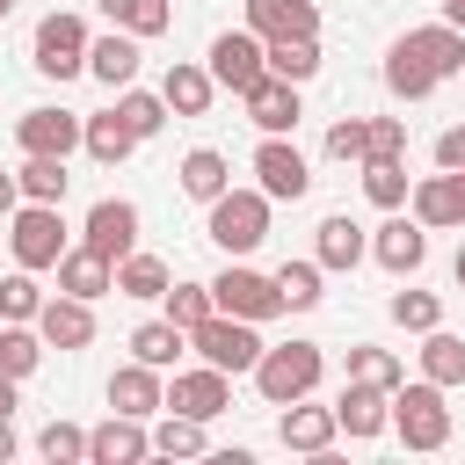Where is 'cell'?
<instances>
[{"mask_svg":"<svg viewBox=\"0 0 465 465\" xmlns=\"http://www.w3.org/2000/svg\"><path fill=\"white\" fill-rule=\"evenodd\" d=\"M458 65H465V29L421 22V29H400V36H392V51H385V87H392L400 102H421L436 80H458Z\"/></svg>","mask_w":465,"mask_h":465,"instance_id":"cell-1","label":"cell"},{"mask_svg":"<svg viewBox=\"0 0 465 465\" xmlns=\"http://www.w3.org/2000/svg\"><path fill=\"white\" fill-rule=\"evenodd\" d=\"M320 371H327V356H320V341H262V356H254V392L269 400V407H283V400H305L312 385H320Z\"/></svg>","mask_w":465,"mask_h":465,"instance_id":"cell-2","label":"cell"},{"mask_svg":"<svg viewBox=\"0 0 465 465\" xmlns=\"http://www.w3.org/2000/svg\"><path fill=\"white\" fill-rule=\"evenodd\" d=\"M385 429L407 443V450H443L450 443V407H443V385L436 378H400L392 385V414H385Z\"/></svg>","mask_w":465,"mask_h":465,"instance_id":"cell-3","label":"cell"},{"mask_svg":"<svg viewBox=\"0 0 465 465\" xmlns=\"http://www.w3.org/2000/svg\"><path fill=\"white\" fill-rule=\"evenodd\" d=\"M65 232H73V225H65L58 203H29V196H22V203L7 211V254H15V269H58V254L73 247Z\"/></svg>","mask_w":465,"mask_h":465,"instance_id":"cell-4","label":"cell"},{"mask_svg":"<svg viewBox=\"0 0 465 465\" xmlns=\"http://www.w3.org/2000/svg\"><path fill=\"white\" fill-rule=\"evenodd\" d=\"M203 211H211L203 232H211L225 254H254V247L269 240V196H262V189H232V182H225Z\"/></svg>","mask_w":465,"mask_h":465,"instance_id":"cell-5","label":"cell"},{"mask_svg":"<svg viewBox=\"0 0 465 465\" xmlns=\"http://www.w3.org/2000/svg\"><path fill=\"white\" fill-rule=\"evenodd\" d=\"M211 305H218V312H232V320H254V327L283 312L276 276H269V269H247L240 254H225V269L211 276Z\"/></svg>","mask_w":465,"mask_h":465,"instance_id":"cell-6","label":"cell"},{"mask_svg":"<svg viewBox=\"0 0 465 465\" xmlns=\"http://www.w3.org/2000/svg\"><path fill=\"white\" fill-rule=\"evenodd\" d=\"M189 349H196L203 363H218V371H232V378H247V371H254V356H262V327H254V320H232V312H211V320H196V327H189Z\"/></svg>","mask_w":465,"mask_h":465,"instance_id":"cell-7","label":"cell"},{"mask_svg":"<svg viewBox=\"0 0 465 465\" xmlns=\"http://www.w3.org/2000/svg\"><path fill=\"white\" fill-rule=\"evenodd\" d=\"M29 58H36V73H51V80L87 73V22H80L73 7H51V15L36 22V36H29Z\"/></svg>","mask_w":465,"mask_h":465,"instance_id":"cell-8","label":"cell"},{"mask_svg":"<svg viewBox=\"0 0 465 465\" xmlns=\"http://www.w3.org/2000/svg\"><path fill=\"white\" fill-rule=\"evenodd\" d=\"M254 189H262L269 203H298V196L312 189V167H305V153L291 145V131H262V145H254Z\"/></svg>","mask_w":465,"mask_h":465,"instance_id":"cell-9","label":"cell"},{"mask_svg":"<svg viewBox=\"0 0 465 465\" xmlns=\"http://www.w3.org/2000/svg\"><path fill=\"white\" fill-rule=\"evenodd\" d=\"M203 65H211V80H218V87H232V94H240V87H254V80L269 73V65H262V36H254L247 22H240V29H218V36H211V51H203Z\"/></svg>","mask_w":465,"mask_h":465,"instance_id":"cell-10","label":"cell"},{"mask_svg":"<svg viewBox=\"0 0 465 465\" xmlns=\"http://www.w3.org/2000/svg\"><path fill=\"white\" fill-rule=\"evenodd\" d=\"M80 240H87L94 254L124 262V254L138 247V203H131V196H94L87 218H80Z\"/></svg>","mask_w":465,"mask_h":465,"instance_id":"cell-11","label":"cell"},{"mask_svg":"<svg viewBox=\"0 0 465 465\" xmlns=\"http://www.w3.org/2000/svg\"><path fill=\"white\" fill-rule=\"evenodd\" d=\"M167 407H174V414H196V421H218V414L232 407V371H218V363L174 371V385H167Z\"/></svg>","mask_w":465,"mask_h":465,"instance_id":"cell-12","label":"cell"},{"mask_svg":"<svg viewBox=\"0 0 465 465\" xmlns=\"http://www.w3.org/2000/svg\"><path fill=\"white\" fill-rule=\"evenodd\" d=\"M407 211H414L429 232L465 225V167H436V174H421V182L407 189Z\"/></svg>","mask_w":465,"mask_h":465,"instance_id":"cell-13","label":"cell"},{"mask_svg":"<svg viewBox=\"0 0 465 465\" xmlns=\"http://www.w3.org/2000/svg\"><path fill=\"white\" fill-rule=\"evenodd\" d=\"M36 334H44V349H87L94 341V298H73V291L44 298L36 305Z\"/></svg>","mask_w":465,"mask_h":465,"instance_id":"cell-14","label":"cell"},{"mask_svg":"<svg viewBox=\"0 0 465 465\" xmlns=\"http://www.w3.org/2000/svg\"><path fill=\"white\" fill-rule=\"evenodd\" d=\"M102 392H109V414H138V421L167 407V378H160L153 363H138V356H131V363H116Z\"/></svg>","mask_w":465,"mask_h":465,"instance_id":"cell-15","label":"cell"},{"mask_svg":"<svg viewBox=\"0 0 465 465\" xmlns=\"http://www.w3.org/2000/svg\"><path fill=\"white\" fill-rule=\"evenodd\" d=\"M371 254L392 269V276H414L421 262H429V225L414 218V211H392L385 225H378V240H371Z\"/></svg>","mask_w":465,"mask_h":465,"instance_id":"cell-16","label":"cell"},{"mask_svg":"<svg viewBox=\"0 0 465 465\" xmlns=\"http://www.w3.org/2000/svg\"><path fill=\"white\" fill-rule=\"evenodd\" d=\"M385 414H392V392H385V385L349 378V385L334 392V421H341V436H349V443H371V436L385 429Z\"/></svg>","mask_w":465,"mask_h":465,"instance_id":"cell-17","label":"cell"},{"mask_svg":"<svg viewBox=\"0 0 465 465\" xmlns=\"http://www.w3.org/2000/svg\"><path fill=\"white\" fill-rule=\"evenodd\" d=\"M276 436H283V450H305V458H320V450H334L341 421H334V407H312V392H305V400H283V421H276Z\"/></svg>","mask_w":465,"mask_h":465,"instance_id":"cell-18","label":"cell"},{"mask_svg":"<svg viewBox=\"0 0 465 465\" xmlns=\"http://www.w3.org/2000/svg\"><path fill=\"white\" fill-rule=\"evenodd\" d=\"M153 458V429L138 414H109L102 429H87V465H138Z\"/></svg>","mask_w":465,"mask_h":465,"instance_id":"cell-19","label":"cell"},{"mask_svg":"<svg viewBox=\"0 0 465 465\" xmlns=\"http://www.w3.org/2000/svg\"><path fill=\"white\" fill-rule=\"evenodd\" d=\"M15 145L65 160V153L80 145V116H73V109H22V116H15Z\"/></svg>","mask_w":465,"mask_h":465,"instance_id":"cell-20","label":"cell"},{"mask_svg":"<svg viewBox=\"0 0 465 465\" xmlns=\"http://www.w3.org/2000/svg\"><path fill=\"white\" fill-rule=\"evenodd\" d=\"M240 22L269 44V36H320V7L312 0H247Z\"/></svg>","mask_w":465,"mask_h":465,"instance_id":"cell-21","label":"cell"},{"mask_svg":"<svg viewBox=\"0 0 465 465\" xmlns=\"http://www.w3.org/2000/svg\"><path fill=\"white\" fill-rule=\"evenodd\" d=\"M211 94H218V80H211V65H203V58H174V65H167V80H160L167 116H203V109H211Z\"/></svg>","mask_w":465,"mask_h":465,"instance_id":"cell-22","label":"cell"},{"mask_svg":"<svg viewBox=\"0 0 465 465\" xmlns=\"http://www.w3.org/2000/svg\"><path fill=\"white\" fill-rule=\"evenodd\" d=\"M240 109L254 116V131H298V87L262 73L254 87H240Z\"/></svg>","mask_w":465,"mask_h":465,"instance_id":"cell-23","label":"cell"},{"mask_svg":"<svg viewBox=\"0 0 465 465\" xmlns=\"http://www.w3.org/2000/svg\"><path fill=\"white\" fill-rule=\"evenodd\" d=\"M363 254H371L363 225H356L349 211H327V218H320V240H312V262H320V269H356Z\"/></svg>","mask_w":465,"mask_h":465,"instance_id":"cell-24","label":"cell"},{"mask_svg":"<svg viewBox=\"0 0 465 465\" xmlns=\"http://www.w3.org/2000/svg\"><path fill=\"white\" fill-rule=\"evenodd\" d=\"M58 291H73V298H102V291H116V262L94 254V247L80 240V247L58 254Z\"/></svg>","mask_w":465,"mask_h":465,"instance_id":"cell-25","label":"cell"},{"mask_svg":"<svg viewBox=\"0 0 465 465\" xmlns=\"http://www.w3.org/2000/svg\"><path fill=\"white\" fill-rule=\"evenodd\" d=\"M87 73H94L102 87H131V80H138V36H124V29L87 36Z\"/></svg>","mask_w":465,"mask_h":465,"instance_id":"cell-26","label":"cell"},{"mask_svg":"<svg viewBox=\"0 0 465 465\" xmlns=\"http://www.w3.org/2000/svg\"><path fill=\"white\" fill-rule=\"evenodd\" d=\"M262 65H269L276 80L305 87V80L320 73V36H269V44H262Z\"/></svg>","mask_w":465,"mask_h":465,"instance_id":"cell-27","label":"cell"},{"mask_svg":"<svg viewBox=\"0 0 465 465\" xmlns=\"http://www.w3.org/2000/svg\"><path fill=\"white\" fill-rule=\"evenodd\" d=\"M80 145H87L102 167H116V160H131V153H138V131H131L116 109H102V116H80Z\"/></svg>","mask_w":465,"mask_h":465,"instance_id":"cell-28","label":"cell"},{"mask_svg":"<svg viewBox=\"0 0 465 465\" xmlns=\"http://www.w3.org/2000/svg\"><path fill=\"white\" fill-rule=\"evenodd\" d=\"M174 174H182V196H196V203H211V196H218V189L232 182V160H225L218 145H189Z\"/></svg>","mask_w":465,"mask_h":465,"instance_id":"cell-29","label":"cell"},{"mask_svg":"<svg viewBox=\"0 0 465 465\" xmlns=\"http://www.w3.org/2000/svg\"><path fill=\"white\" fill-rule=\"evenodd\" d=\"M414 356H421V378H436V385H465V341H458L443 320L421 334V349H414Z\"/></svg>","mask_w":465,"mask_h":465,"instance_id":"cell-30","label":"cell"},{"mask_svg":"<svg viewBox=\"0 0 465 465\" xmlns=\"http://www.w3.org/2000/svg\"><path fill=\"white\" fill-rule=\"evenodd\" d=\"M15 182H22V196L29 203H65V160L58 153H22V167H15Z\"/></svg>","mask_w":465,"mask_h":465,"instance_id":"cell-31","label":"cell"},{"mask_svg":"<svg viewBox=\"0 0 465 465\" xmlns=\"http://www.w3.org/2000/svg\"><path fill=\"white\" fill-rule=\"evenodd\" d=\"M182 349H189V327H174L167 312H160V320H145V327H131V356H138V363H153V371H167Z\"/></svg>","mask_w":465,"mask_h":465,"instance_id":"cell-32","label":"cell"},{"mask_svg":"<svg viewBox=\"0 0 465 465\" xmlns=\"http://www.w3.org/2000/svg\"><path fill=\"white\" fill-rule=\"evenodd\" d=\"M356 167H363V196L378 211H407V189H414L407 160H356Z\"/></svg>","mask_w":465,"mask_h":465,"instance_id":"cell-33","label":"cell"},{"mask_svg":"<svg viewBox=\"0 0 465 465\" xmlns=\"http://www.w3.org/2000/svg\"><path fill=\"white\" fill-rule=\"evenodd\" d=\"M167 283H174V269H167L160 254H145V247H131V254L116 262V291H124V298H160Z\"/></svg>","mask_w":465,"mask_h":465,"instance_id":"cell-34","label":"cell"},{"mask_svg":"<svg viewBox=\"0 0 465 465\" xmlns=\"http://www.w3.org/2000/svg\"><path fill=\"white\" fill-rule=\"evenodd\" d=\"M269 276H276L283 312H312V305L327 298V291H320V283H327V269H320V262H283V269H269Z\"/></svg>","mask_w":465,"mask_h":465,"instance_id":"cell-35","label":"cell"},{"mask_svg":"<svg viewBox=\"0 0 465 465\" xmlns=\"http://www.w3.org/2000/svg\"><path fill=\"white\" fill-rule=\"evenodd\" d=\"M44 363V334H36V320H0V371L7 378H29Z\"/></svg>","mask_w":465,"mask_h":465,"instance_id":"cell-36","label":"cell"},{"mask_svg":"<svg viewBox=\"0 0 465 465\" xmlns=\"http://www.w3.org/2000/svg\"><path fill=\"white\" fill-rule=\"evenodd\" d=\"M102 15H109V29H124V36H160L167 22H174V7L167 0H102Z\"/></svg>","mask_w":465,"mask_h":465,"instance_id":"cell-37","label":"cell"},{"mask_svg":"<svg viewBox=\"0 0 465 465\" xmlns=\"http://www.w3.org/2000/svg\"><path fill=\"white\" fill-rule=\"evenodd\" d=\"M153 450H160V458H203L211 443H203V421H196V414H174V407H167V421L153 429Z\"/></svg>","mask_w":465,"mask_h":465,"instance_id":"cell-38","label":"cell"},{"mask_svg":"<svg viewBox=\"0 0 465 465\" xmlns=\"http://www.w3.org/2000/svg\"><path fill=\"white\" fill-rule=\"evenodd\" d=\"M116 116H124V124L138 131V145H145V138L167 124V102H160V94H145V87H116Z\"/></svg>","mask_w":465,"mask_h":465,"instance_id":"cell-39","label":"cell"},{"mask_svg":"<svg viewBox=\"0 0 465 465\" xmlns=\"http://www.w3.org/2000/svg\"><path fill=\"white\" fill-rule=\"evenodd\" d=\"M349 378H363V385H385V392H392L407 371H400V356H392V349H378V341H356V349H349Z\"/></svg>","mask_w":465,"mask_h":465,"instance_id":"cell-40","label":"cell"},{"mask_svg":"<svg viewBox=\"0 0 465 465\" xmlns=\"http://www.w3.org/2000/svg\"><path fill=\"white\" fill-rule=\"evenodd\" d=\"M36 305H44L36 269H7L0 276V320H36Z\"/></svg>","mask_w":465,"mask_h":465,"instance_id":"cell-41","label":"cell"},{"mask_svg":"<svg viewBox=\"0 0 465 465\" xmlns=\"http://www.w3.org/2000/svg\"><path fill=\"white\" fill-rule=\"evenodd\" d=\"M160 305H167V320L174 327H196V320H211L218 305H211V283H167L160 291Z\"/></svg>","mask_w":465,"mask_h":465,"instance_id":"cell-42","label":"cell"},{"mask_svg":"<svg viewBox=\"0 0 465 465\" xmlns=\"http://www.w3.org/2000/svg\"><path fill=\"white\" fill-rule=\"evenodd\" d=\"M385 312H392L407 334H429V327L443 320V298H436V291H392V305H385Z\"/></svg>","mask_w":465,"mask_h":465,"instance_id":"cell-43","label":"cell"},{"mask_svg":"<svg viewBox=\"0 0 465 465\" xmlns=\"http://www.w3.org/2000/svg\"><path fill=\"white\" fill-rule=\"evenodd\" d=\"M36 450H44L51 465H80V458H87V429H73V421H44Z\"/></svg>","mask_w":465,"mask_h":465,"instance_id":"cell-44","label":"cell"},{"mask_svg":"<svg viewBox=\"0 0 465 465\" xmlns=\"http://www.w3.org/2000/svg\"><path fill=\"white\" fill-rule=\"evenodd\" d=\"M327 153L334 160H363L371 153V116H334L327 124Z\"/></svg>","mask_w":465,"mask_h":465,"instance_id":"cell-45","label":"cell"},{"mask_svg":"<svg viewBox=\"0 0 465 465\" xmlns=\"http://www.w3.org/2000/svg\"><path fill=\"white\" fill-rule=\"evenodd\" d=\"M363 160H407V116H371V153Z\"/></svg>","mask_w":465,"mask_h":465,"instance_id":"cell-46","label":"cell"},{"mask_svg":"<svg viewBox=\"0 0 465 465\" xmlns=\"http://www.w3.org/2000/svg\"><path fill=\"white\" fill-rule=\"evenodd\" d=\"M436 167H465V124H450V131L436 138Z\"/></svg>","mask_w":465,"mask_h":465,"instance_id":"cell-47","label":"cell"},{"mask_svg":"<svg viewBox=\"0 0 465 465\" xmlns=\"http://www.w3.org/2000/svg\"><path fill=\"white\" fill-rule=\"evenodd\" d=\"M22 203V182H15V167H0V218Z\"/></svg>","mask_w":465,"mask_h":465,"instance_id":"cell-48","label":"cell"},{"mask_svg":"<svg viewBox=\"0 0 465 465\" xmlns=\"http://www.w3.org/2000/svg\"><path fill=\"white\" fill-rule=\"evenodd\" d=\"M15 385H22V378H7V371H0V414H15Z\"/></svg>","mask_w":465,"mask_h":465,"instance_id":"cell-49","label":"cell"},{"mask_svg":"<svg viewBox=\"0 0 465 465\" xmlns=\"http://www.w3.org/2000/svg\"><path fill=\"white\" fill-rule=\"evenodd\" d=\"M15 458V429H7V414H0V465Z\"/></svg>","mask_w":465,"mask_h":465,"instance_id":"cell-50","label":"cell"},{"mask_svg":"<svg viewBox=\"0 0 465 465\" xmlns=\"http://www.w3.org/2000/svg\"><path fill=\"white\" fill-rule=\"evenodd\" d=\"M443 22H450V29H465V0H443Z\"/></svg>","mask_w":465,"mask_h":465,"instance_id":"cell-51","label":"cell"},{"mask_svg":"<svg viewBox=\"0 0 465 465\" xmlns=\"http://www.w3.org/2000/svg\"><path fill=\"white\" fill-rule=\"evenodd\" d=\"M450 276H458V291H465V247H458V262H450Z\"/></svg>","mask_w":465,"mask_h":465,"instance_id":"cell-52","label":"cell"},{"mask_svg":"<svg viewBox=\"0 0 465 465\" xmlns=\"http://www.w3.org/2000/svg\"><path fill=\"white\" fill-rule=\"evenodd\" d=\"M7 7H15V0H0V22H7Z\"/></svg>","mask_w":465,"mask_h":465,"instance_id":"cell-53","label":"cell"},{"mask_svg":"<svg viewBox=\"0 0 465 465\" xmlns=\"http://www.w3.org/2000/svg\"><path fill=\"white\" fill-rule=\"evenodd\" d=\"M458 80H465V65H458Z\"/></svg>","mask_w":465,"mask_h":465,"instance_id":"cell-54","label":"cell"}]
</instances>
